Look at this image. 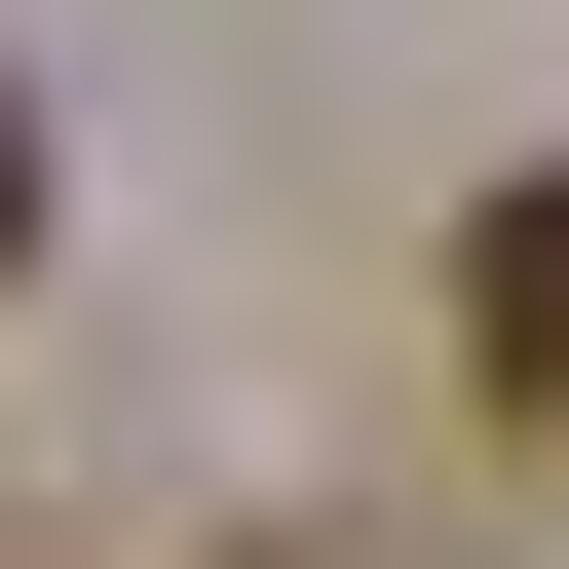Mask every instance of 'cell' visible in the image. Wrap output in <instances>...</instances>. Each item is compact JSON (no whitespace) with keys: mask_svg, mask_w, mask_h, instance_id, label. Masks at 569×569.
Segmentation results:
<instances>
[{"mask_svg":"<svg viewBox=\"0 0 569 569\" xmlns=\"http://www.w3.org/2000/svg\"><path fill=\"white\" fill-rule=\"evenodd\" d=\"M0 266H39V114H0Z\"/></svg>","mask_w":569,"mask_h":569,"instance_id":"2","label":"cell"},{"mask_svg":"<svg viewBox=\"0 0 569 569\" xmlns=\"http://www.w3.org/2000/svg\"><path fill=\"white\" fill-rule=\"evenodd\" d=\"M456 380H493V418H569V152L456 228Z\"/></svg>","mask_w":569,"mask_h":569,"instance_id":"1","label":"cell"}]
</instances>
